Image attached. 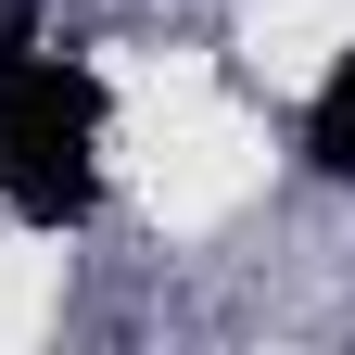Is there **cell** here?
Instances as JSON below:
<instances>
[{
    "instance_id": "cell-1",
    "label": "cell",
    "mask_w": 355,
    "mask_h": 355,
    "mask_svg": "<svg viewBox=\"0 0 355 355\" xmlns=\"http://www.w3.org/2000/svg\"><path fill=\"white\" fill-rule=\"evenodd\" d=\"M0 203L26 229H89L102 203V76L0 26Z\"/></svg>"
},
{
    "instance_id": "cell-2",
    "label": "cell",
    "mask_w": 355,
    "mask_h": 355,
    "mask_svg": "<svg viewBox=\"0 0 355 355\" xmlns=\"http://www.w3.org/2000/svg\"><path fill=\"white\" fill-rule=\"evenodd\" d=\"M304 165H318V178H355V51H330L318 102H304Z\"/></svg>"
}]
</instances>
